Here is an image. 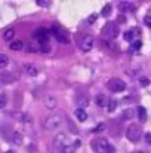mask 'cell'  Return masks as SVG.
I'll list each match as a JSON object with an SVG mask.
<instances>
[{
	"label": "cell",
	"instance_id": "1",
	"mask_svg": "<svg viewBox=\"0 0 151 153\" xmlns=\"http://www.w3.org/2000/svg\"><path fill=\"white\" fill-rule=\"evenodd\" d=\"M141 135H142V128H141L139 125L132 123V125L127 126V129H126V137H127L129 141L138 143V141L141 140Z\"/></svg>",
	"mask_w": 151,
	"mask_h": 153
},
{
	"label": "cell",
	"instance_id": "2",
	"mask_svg": "<svg viewBox=\"0 0 151 153\" xmlns=\"http://www.w3.org/2000/svg\"><path fill=\"white\" fill-rule=\"evenodd\" d=\"M119 33L120 31H119V27H117L116 22H107L102 27V37H105V39L113 40V39H116L119 36Z\"/></svg>",
	"mask_w": 151,
	"mask_h": 153
},
{
	"label": "cell",
	"instance_id": "3",
	"mask_svg": "<svg viewBox=\"0 0 151 153\" xmlns=\"http://www.w3.org/2000/svg\"><path fill=\"white\" fill-rule=\"evenodd\" d=\"M107 88L111 91V92H123L126 89V83L120 79H110L107 82Z\"/></svg>",
	"mask_w": 151,
	"mask_h": 153
},
{
	"label": "cell",
	"instance_id": "4",
	"mask_svg": "<svg viewBox=\"0 0 151 153\" xmlns=\"http://www.w3.org/2000/svg\"><path fill=\"white\" fill-rule=\"evenodd\" d=\"M92 149L96 153H107L110 149V143L105 138H98L92 143Z\"/></svg>",
	"mask_w": 151,
	"mask_h": 153
},
{
	"label": "cell",
	"instance_id": "5",
	"mask_svg": "<svg viewBox=\"0 0 151 153\" xmlns=\"http://www.w3.org/2000/svg\"><path fill=\"white\" fill-rule=\"evenodd\" d=\"M61 122H62V117L59 114H52L45 120L43 126H45V129H55L56 126L61 125Z\"/></svg>",
	"mask_w": 151,
	"mask_h": 153
},
{
	"label": "cell",
	"instance_id": "6",
	"mask_svg": "<svg viewBox=\"0 0 151 153\" xmlns=\"http://www.w3.org/2000/svg\"><path fill=\"white\" fill-rule=\"evenodd\" d=\"M52 34L55 36V39H56L59 43H64V45H67V43L70 42V39H68V34H67L64 30L58 28L56 25H53V28H52Z\"/></svg>",
	"mask_w": 151,
	"mask_h": 153
},
{
	"label": "cell",
	"instance_id": "7",
	"mask_svg": "<svg viewBox=\"0 0 151 153\" xmlns=\"http://www.w3.org/2000/svg\"><path fill=\"white\" fill-rule=\"evenodd\" d=\"M49 34H50L49 30H46V28H37V30H34L33 37H34V39H37V40H39V43H48Z\"/></svg>",
	"mask_w": 151,
	"mask_h": 153
},
{
	"label": "cell",
	"instance_id": "8",
	"mask_svg": "<svg viewBox=\"0 0 151 153\" xmlns=\"http://www.w3.org/2000/svg\"><path fill=\"white\" fill-rule=\"evenodd\" d=\"M92 48H94V36L86 34V36L83 37L82 43H80V49H82L83 52H89Z\"/></svg>",
	"mask_w": 151,
	"mask_h": 153
},
{
	"label": "cell",
	"instance_id": "9",
	"mask_svg": "<svg viewBox=\"0 0 151 153\" xmlns=\"http://www.w3.org/2000/svg\"><path fill=\"white\" fill-rule=\"evenodd\" d=\"M53 146L58 149V150H65L67 149V137L65 134H58L53 140Z\"/></svg>",
	"mask_w": 151,
	"mask_h": 153
},
{
	"label": "cell",
	"instance_id": "10",
	"mask_svg": "<svg viewBox=\"0 0 151 153\" xmlns=\"http://www.w3.org/2000/svg\"><path fill=\"white\" fill-rule=\"evenodd\" d=\"M74 114H76V117H77L80 122H85V120L88 119V113H86V111H85L82 107H79V108L74 111Z\"/></svg>",
	"mask_w": 151,
	"mask_h": 153
},
{
	"label": "cell",
	"instance_id": "11",
	"mask_svg": "<svg viewBox=\"0 0 151 153\" xmlns=\"http://www.w3.org/2000/svg\"><path fill=\"white\" fill-rule=\"evenodd\" d=\"M138 33H139V30H138V28H132V30H129V31H126L123 37H124V40H127V42H130V40H133V37H135V36H136Z\"/></svg>",
	"mask_w": 151,
	"mask_h": 153
},
{
	"label": "cell",
	"instance_id": "12",
	"mask_svg": "<svg viewBox=\"0 0 151 153\" xmlns=\"http://www.w3.org/2000/svg\"><path fill=\"white\" fill-rule=\"evenodd\" d=\"M136 113H138V117H139L141 122H145V120H147V108H145V107L139 105V107L136 108Z\"/></svg>",
	"mask_w": 151,
	"mask_h": 153
},
{
	"label": "cell",
	"instance_id": "13",
	"mask_svg": "<svg viewBox=\"0 0 151 153\" xmlns=\"http://www.w3.org/2000/svg\"><path fill=\"white\" fill-rule=\"evenodd\" d=\"M12 82H13V76L10 73H4V74L0 76V83L7 85V83H12Z\"/></svg>",
	"mask_w": 151,
	"mask_h": 153
},
{
	"label": "cell",
	"instance_id": "14",
	"mask_svg": "<svg viewBox=\"0 0 151 153\" xmlns=\"http://www.w3.org/2000/svg\"><path fill=\"white\" fill-rule=\"evenodd\" d=\"M95 102H96L98 107H105V105L108 104V102H107V97H105L104 94H98L96 98H95Z\"/></svg>",
	"mask_w": 151,
	"mask_h": 153
},
{
	"label": "cell",
	"instance_id": "15",
	"mask_svg": "<svg viewBox=\"0 0 151 153\" xmlns=\"http://www.w3.org/2000/svg\"><path fill=\"white\" fill-rule=\"evenodd\" d=\"M45 105H46L48 108H55V107H56V98L52 97V95H48V97L45 98Z\"/></svg>",
	"mask_w": 151,
	"mask_h": 153
},
{
	"label": "cell",
	"instance_id": "16",
	"mask_svg": "<svg viewBox=\"0 0 151 153\" xmlns=\"http://www.w3.org/2000/svg\"><path fill=\"white\" fill-rule=\"evenodd\" d=\"M9 48H10V51H22V49H24V42H21V40L12 42V43L9 45Z\"/></svg>",
	"mask_w": 151,
	"mask_h": 153
},
{
	"label": "cell",
	"instance_id": "17",
	"mask_svg": "<svg viewBox=\"0 0 151 153\" xmlns=\"http://www.w3.org/2000/svg\"><path fill=\"white\" fill-rule=\"evenodd\" d=\"M13 37H15V30H13V28L6 30V31H4V34H3V39H4L6 42H10Z\"/></svg>",
	"mask_w": 151,
	"mask_h": 153
},
{
	"label": "cell",
	"instance_id": "18",
	"mask_svg": "<svg viewBox=\"0 0 151 153\" xmlns=\"http://www.w3.org/2000/svg\"><path fill=\"white\" fill-rule=\"evenodd\" d=\"M117 7H119V10H122V12H126V10H129V9L132 7V4H130L129 1H120V3L117 4Z\"/></svg>",
	"mask_w": 151,
	"mask_h": 153
},
{
	"label": "cell",
	"instance_id": "19",
	"mask_svg": "<svg viewBox=\"0 0 151 153\" xmlns=\"http://www.w3.org/2000/svg\"><path fill=\"white\" fill-rule=\"evenodd\" d=\"M12 141H13L16 146H21V144H22V135H21L19 132H13V135H12Z\"/></svg>",
	"mask_w": 151,
	"mask_h": 153
},
{
	"label": "cell",
	"instance_id": "20",
	"mask_svg": "<svg viewBox=\"0 0 151 153\" xmlns=\"http://www.w3.org/2000/svg\"><path fill=\"white\" fill-rule=\"evenodd\" d=\"M111 9H113V7H111V4H110V3H107V4L102 7L101 15H102V16H110V15H111Z\"/></svg>",
	"mask_w": 151,
	"mask_h": 153
},
{
	"label": "cell",
	"instance_id": "21",
	"mask_svg": "<svg viewBox=\"0 0 151 153\" xmlns=\"http://www.w3.org/2000/svg\"><path fill=\"white\" fill-rule=\"evenodd\" d=\"M27 73H28L30 76H36V74H37V68H36V65L28 64V65H27Z\"/></svg>",
	"mask_w": 151,
	"mask_h": 153
},
{
	"label": "cell",
	"instance_id": "22",
	"mask_svg": "<svg viewBox=\"0 0 151 153\" xmlns=\"http://www.w3.org/2000/svg\"><path fill=\"white\" fill-rule=\"evenodd\" d=\"M7 64H9V58L1 53V55H0V68H4Z\"/></svg>",
	"mask_w": 151,
	"mask_h": 153
},
{
	"label": "cell",
	"instance_id": "23",
	"mask_svg": "<svg viewBox=\"0 0 151 153\" xmlns=\"http://www.w3.org/2000/svg\"><path fill=\"white\" fill-rule=\"evenodd\" d=\"M27 51L28 52H39L40 51V43H37V45H34V43L30 45V46L27 48Z\"/></svg>",
	"mask_w": 151,
	"mask_h": 153
},
{
	"label": "cell",
	"instance_id": "24",
	"mask_svg": "<svg viewBox=\"0 0 151 153\" xmlns=\"http://www.w3.org/2000/svg\"><path fill=\"white\" fill-rule=\"evenodd\" d=\"M132 116H133V110L129 108V110H124V111H123V116H122V117H123V119H130Z\"/></svg>",
	"mask_w": 151,
	"mask_h": 153
},
{
	"label": "cell",
	"instance_id": "25",
	"mask_svg": "<svg viewBox=\"0 0 151 153\" xmlns=\"http://www.w3.org/2000/svg\"><path fill=\"white\" fill-rule=\"evenodd\" d=\"M116 107H117V101L116 100H110L108 101V111H114Z\"/></svg>",
	"mask_w": 151,
	"mask_h": 153
},
{
	"label": "cell",
	"instance_id": "26",
	"mask_svg": "<svg viewBox=\"0 0 151 153\" xmlns=\"http://www.w3.org/2000/svg\"><path fill=\"white\" fill-rule=\"evenodd\" d=\"M141 46H142V42H141V40H133V42H132V49H133V51H138Z\"/></svg>",
	"mask_w": 151,
	"mask_h": 153
},
{
	"label": "cell",
	"instance_id": "27",
	"mask_svg": "<svg viewBox=\"0 0 151 153\" xmlns=\"http://www.w3.org/2000/svg\"><path fill=\"white\" fill-rule=\"evenodd\" d=\"M139 83H141V86H148L150 85V79L148 77H141L139 79Z\"/></svg>",
	"mask_w": 151,
	"mask_h": 153
},
{
	"label": "cell",
	"instance_id": "28",
	"mask_svg": "<svg viewBox=\"0 0 151 153\" xmlns=\"http://www.w3.org/2000/svg\"><path fill=\"white\" fill-rule=\"evenodd\" d=\"M37 4L43 6V7H48V6H50V1L49 0H37Z\"/></svg>",
	"mask_w": 151,
	"mask_h": 153
},
{
	"label": "cell",
	"instance_id": "29",
	"mask_svg": "<svg viewBox=\"0 0 151 153\" xmlns=\"http://www.w3.org/2000/svg\"><path fill=\"white\" fill-rule=\"evenodd\" d=\"M40 51L46 53V52H49V51H50V46L48 45V43H40Z\"/></svg>",
	"mask_w": 151,
	"mask_h": 153
},
{
	"label": "cell",
	"instance_id": "30",
	"mask_svg": "<svg viewBox=\"0 0 151 153\" xmlns=\"http://www.w3.org/2000/svg\"><path fill=\"white\" fill-rule=\"evenodd\" d=\"M96 19H98V15H96V13H94V15H91V16L88 18V24H94Z\"/></svg>",
	"mask_w": 151,
	"mask_h": 153
},
{
	"label": "cell",
	"instance_id": "31",
	"mask_svg": "<svg viewBox=\"0 0 151 153\" xmlns=\"http://www.w3.org/2000/svg\"><path fill=\"white\" fill-rule=\"evenodd\" d=\"M6 105V97L3 94H0V108H3Z\"/></svg>",
	"mask_w": 151,
	"mask_h": 153
},
{
	"label": "cell",
	"instance_id": "32",
	"mask_svg": "<svg viewBox=\"0 0 151 153\" xmlns=\"http://www.w3.org/2000/svg\"><path fill=\"white\" fill-rule=\"evenodd\" d=\"M105 129V123H99L95 129H94V132H101V131H104Z\"/></svg>",
	"mask_w": 151,
	"mask_h": 153
},
{
	"label": "cell",
	"instance_id": "33",
	"mask_svg": "<svg viewBox=\"0 0 151 153\" xmlns=\"http://www.w3.org/2000/svg\"><path fill=\"white\" fill-rule=\"evenodd\" d=\"M144 24H145L147 27H150V28H151V16H150V15H147V16L144 18Z\"/></svg>",
	"mask_w": 151,
	"mask_h": 153
},
{
	"label": "cell",
	"instance_id": "34",
	"mask_svg": "<svg viewBox=\"0 0 151 153\" xmlns=\"http://www.w3.org/2000/svg\"><path fill=\"white\" fill-rule=\"evenodd\" d=\"M117 21H119V22H120V24H123V22H124V21H126V16H124V15H120V16H119V18H117Z\"/></svg>",
	"mask_w": 151,
	"mask_h": 153
},
{
	"label": "cell",
	"instance_id": "35",
	"mask_svg": "<svg viewBox=\"0 0 151 153\" xmlns=\"http://www.w3.org/2000/svg\"><path fill=\"white\" fill-rule=\"evenodd\" d=\"M145 140H147V143L151 146V134L150 132H147V134H145Z\"/></svg>",
	"mask_w": 151,
	"mask_h": 153
},
{
	"label": "cell",
	"instance_id": "36",
	"mask_svg": "<svg viewBox=\"0 0 151 153\" xmlns=\"http://www.w3.org/2000/svg\"><path fill=\"white\" fill-rule=\"evenodd\" d=\"M107 153H114V147H113L111 144H110V149H108V152Z\"/></svg>",
	"mask_w": 151,
	"mask_h": 153
},
{
	"label": "cell",
	"instance_id": "37",
	"mask_svg": "<svg viewBox=\"0 0 151 153\" xmlns=\"http://www.w3.org/2000/svg\"><path fill=\"white\" fill-rule=\"evenodd\" d=\"M4 153H13V152H12V150H9V152H4Z\"/></svg>",
	"mask_w": 151,
	"mask_h": 153
},
{
	"label": "cell",
	"instance_id": "38",
	"mask_svg": "<svg viewBox=\"0 0 151 153\" xmlns=\"http://www.w3.org/2000/svg\"><path fill=\"white\" fill-rule=\"evenodd\" d=\"M138 153H142V152H138Z\"/></svg>",
	"mask_w": 151,
	"mask_h": 153
}]
</instances>
